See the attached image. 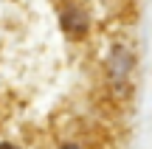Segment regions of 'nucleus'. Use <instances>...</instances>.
Masks as SVG:
<instances>
[{
	"label": "nucleus",
	"mask_w": 152,
	"mask_h": 149,
	"mask_svg": "<svg viewBox=\"0 0 152 149\" xmlns=\"http://www.w3.org/2000/svg\"><path fill=\"white\" fill-rule=\"evenodd\" d=\"M65 149H76V146H65Z\"/></svg>",
	"instance_id": "nucleus-2"
},
{
	"label": "nucleus",
	"mask_w": 152,
	"mask_h": 149,
	"mask_svg": "<svg viewBox=\"0 0 152 149\" xmlns=\"http://www.w3.org/2000/svg\"><path fill=\"white\" fill-rule=\"evenodd\" d=\"M0 149H17V146H9V144H6V146H0Z\"/></svg>",
	"instance_id": "nucleus-1"
}]
</instances>
